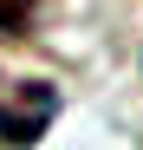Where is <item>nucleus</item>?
<instances>
[{
    "instance_id": "f257e3e1",
    "label": "nucleus",
    "mask_w": 143,
    "mask_h": 150,
    "mask_svg": "<svg viewBox=\"0 0 143 150\" xmlns=\"http://www.w3.org/2000/svg\"><path fill=\"white\" fill-rule=\"evenodd\" d=\"M65 105V91L52 79H20V72H0V150H33L52 117Z\"/></svg>"
},
{
    "instance_id": "f03ea898",
    "label": "nucleus",
    "mask_w": 143,
    "mask_h": 150,
    "mask_svg": "<svg viewBox=\"0 0 143 150\" xmlns=\"http://www.w3.org/2000/svg\"><path fill=\"white\" fill-rule=\"evenodd\" d=\"M39 13V0H0V33H26Z\"/></svg>"
}]
</instances>
